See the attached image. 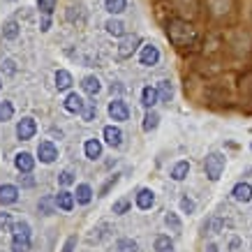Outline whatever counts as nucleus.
<instances>
[{"label":"nucleus","mask_w":252,"mask_h":252,"mask_svg":"<svg viewBox=\"0 0 252 252\" xmlns=\"http://www.w3.org/2000/svg\"><path fill=\"white\" fill-rule=\"evenodd\" d=\"M95 114H97V109H95V102H86L84 111H81V118H84V121H93V118H95Z\"/></svg>","instance_id":"obj_31"},{"label":"nucleus","mask_w":252,"mask_h":252,"mask_svg":"<svg viewBox=\"0 0 252 252\" xmlns=\"http://www.w3.org/2000/svg\"><path fill=\"white\" fill-rule=\"evenodd\" d=\"M139 35H130V37H123L121 46H118V56L121 58H130L134 51H137V46H139Z\"/></svg>","instance_id":"obj_6"},{"label":"nucleus","mask_w":252,"mask_h":252,"mask_svg":"<svg viewBox=\"0 0 252 252\" xmlns=\"http://www.w3.org/2000/svg\"><path fill=\"white\" fill-rule=\"evenodd\" d=\"M19 199V190L14 185H0V204H14Z\"/></svg>","instance_id":"obj_15"},{"label":"nucleus","mask_w":252,"mask_h":252,"mask_svg":"<svg viewBox=\"0 0 252 252\" xmlns=\"http://www.w3.org/2000/svg\"><path fill=\"white\" fill-rule=\"evenodd\" d=\"M86 151V158H91V160H97L99 155H102V144H99L97 139H88L84 146Z\"/></svg>","instance_id":"obj_16"},{"label":"nucleus","mask_w":252,"mask_h":252,"mask_svg":"<svg viewBox=\"0 0 252 252\" xmlns=\"http://www.w3.org/2000/svg\"><path fill=\"white\" fill-rule=\"evenodd\" d=\"M12 231H14V236H31V227L26 222H16L12 227Z\"/></svg>","instance_id":"obj_32"},{"label":"nucleus","mask_w":252,"mask_h":252,"mask_svg":"<svg viewBox=\"0 0 252 252\" xmlns=\"http://www.w3.org/2000/svg\"><path fill=\"white\" fill-rule=\"evenodd\" d=\"M61 183L63 185H72V183H74V174H72V171H63V174H61Z\"/></svg>","instance_id":"obj_37"},{"label":"nucleus","mask_w":252,"mask_h":252,"mask_svg":"<svg viewBox=\"0 0 252 252\" xmlns=\"http://www.w3.org/2000/svg\"><path fill=\"white\" fill-rule=\"evenodd\" d=\"M116 248H118V252H137V243L132 238H121Z\"/></svg>","instance_id":"obj_29"},{"label":"nucleus","mask_w":252,"mask_h":252,"mask_svg":"<svg viewBox=\"0 0 252 252\" xmlns=\"http://www.w3.org/2000/svg\"><path fill=\"white\" fill-rule=\"evenodd\" d=\"M0 86H2V81H0Z\"/></svg>","instance_id":"obj_41"},{"label":"nucleus","mask_w":252,"mask_h":252,"mask_svg":"<svg viewBox=\"0 0 252 252\" xmlns=\"http://www.w3.org/2000/svg\"><path fill=\"white\" fill-rule=\"evenodd\" d=\"M231 197L236 199V201H250L252 199V185L250 183H238L234 185V190H231Z\"/></svg>","instance_id":"obj_9"},{"label":"nucleus","mask_w":252,"mask_h":252,"mask_svg":"<svg viewBox=\"0 0 252 252\" xmlns=\"http://www.w3.org/2000/svg\"><path fill=\"white\" fill-rule=\"evenodd\" d=\"M104 141H107L109 146L118 148V146L123 144V132L118 130V127H114V125H107V127H104Z\"/></svg>","instance_id":"obj_10"},{"label":"nucleus","mask_w":252,"mask_h":252,"mask_svg":"<svg viewBox=\"0 0 252 252\" xmlns=\"http://www.w3.org/2000/svg\"><path fill=\"white\" fill-rule=\"evenodd\" d=\"M35 132H37V123L32 121V118H23V121H19V125H16V137L21 139V141L32 139Z\"/></svg>","instance_id":"obj_3"},{"label":"nucleus","mask_w":252,"mask_h":252,"mask_svg":"<svg viewBox=\"0 0 252 252\" xmlns=\"http://www.w3.org/2000/svg\"><path fill=\"white\" fill-rule=\"evenodd\" d=\"M107 32H109V35H114V37H123L125 26H123V21H116V19H111V21H107Z\"/></svg>","instance_id":"obj_24"},{"label":"nucleus","mask_w":252,"mask_h":252,"mask_svg":"<svg viewBox=\"0 0 252 252\" xmlns=\"http://www.w3.org/2000/svg\"><path fill=\"white\" fill-rule=\"evenodd\" d=\"M181 208H183L185 213H192V211H194V201H192V199H188V197H185L183 201H181Z\"/></svg>","instance_id":"obj_38"},{"label":"nucleus","mask_w":252,"mask_h":252,"mask_svg":"<svg viewBox=\"0 0 252 252\" xmlns=\"http://www.w3.org/2000/svg\"><path fill=\"white\" fill-rule=\"evenodd\" d=\"M160 61V51L155 49V46H144V51H141V65H146V67H151V65H155V63Z\"/></svg>","instance_id":"obj_11"},{"label":"nucleus","mask_w":252,"mask_h":252,"mask_svg":"<svg viewBox=\"0 0 252 252\" xmlns=\"http://www.w3.org/2000/svg\"><path fill=\"white\" fill-rule=\"evenodd\" d=\"M19 32H21V28H19V23L16 21H7L5 26H2V37L5 39H16L19 37Z\"/></svg>","instance_id":"obj_19"},{"label":"nucleus","mask_w":252,"mask_h":252,"mask_svg":"<svg viewBox=\"0 0 252 252\" xmlns=\"http://www.w3.org/2000/svg\"><path fill=\"white\" fill-rule=\"evenodd\" d=\"M204 169H206V176L211 181H218L222 176V171H224V155L211 153L206 160H204Z\"/></svg>","instance_id":"obj_2"},{"label":"nucleus","mask_w":252,"mask_h":252,"mask_svg":"<svg viewBox=\"0 0 252 252\" xmlns=\"http://www.w3.org/2000/svg\"><path fill=\"white\" fill-rule=\"evenodd\" d=\"M155 250L158 252H174V243L169 241V236H158L155 238Z\"/></svg>","instance_id":"obj_25"},{"label":"nucleus","mask_w":252,"mask_h":252,"mask_svg":"<svg viewBox=\"0 0 252 252\" xmlns=\"http://www.w3.org/2000/svg\"><path fill=\"white\" fill-rule=\"evenodd\" d=\"M158 99H160V93H158V88H151V86H146L144 91H141V104L144 107H155L158 104Z\"/></svg>","instance_id":"obj_12"},{"label":"nucleus","mask_w":252,"mask_h":252,"mask_svg":"<svg viewBox=\"0 0 252 252\" xmlns=\"http://www.w3.org/2000/svg\"><path fill=\"white\" fill-rule=\"evenodd\" d=\"M14 227V222H12V218H9V213H0V229H12Z\"/></svg>","instance_id":"obj_35"},{"label":"nucleus","mask_w":252,"mask_h":252,"mask_svg":"<svg viewBox=\"0 0 252 252\" xmlns=\"http://www.w3.org/2000/svg\"><path fill=\"white\" fill-rule=\"evenodd\" d=\"M222 227V222L220 220H211L206 224V229H208V234H218V229H220Z\"/></svg>","instance_id":"obj_39"},{"label":"nucleus","mask_w":252,"mask_h":252,"mask_svg":"<svg viewBox=\"0 0 252 252\" xmlns=\"http://www.w3.org/2000/svg\"><path fill=\"white\" fill-rule=\"evenodd\" d=\"M158 93H160V97L164 99V102H169V99L174 97V88H171V84H169V81H160Z\"/></svg>","instance_id":"obj_28"},{"label":"nucleus","mask_w":252,"mask_h":252,"mask_svg":"<svg viewBox=\"0 0 252 252\" xmlns=\"http://www.w3.org/2000/svg\"><path fill=\"white\" fill-rule=\"evenodd\" d=\"M14 164L21 174H31L32 167H35V158H32L31 153H19L16 155V160H14Z\"/></svg>","instance_id":"obj_7"},{"label":"nucleus","mask_w":252,"mask_h":252,"mask_svg":"<svg viewBox=\"0 0 252 252\" xmlns=\"http://www.w3.org/2000/svg\"><path fill=\"white\" fill-rule=\"evenodd\" d=\"M86 107V102L79 97L77 93H69L67 97H65V109H67L69 114H81Z\"/></svg>","instance_id":"obj_8"},{"label":"nucleus","mask_w":252,"mask_h":252,"mask_svg":"<svg viewBox=\"0 0 252 252\" xmlns=\"http://www.w3.org/2000/svg\"><path fill=\"white\" fill-rule=\"evenodd\" d=\"M167 35L171 39V44L174 46H181V49H188V46H194L197 44V31L192 28L188 21H181V19H174V21H169L167 26Z\"/></svg>","instance_id":"obj_1"},{"label":"nucleus","mask_w":252,"mask_h":252,"mask_svg":"<svg viewBox=\"0 0 252 252\" xmlns=\"http://www.w3.org/2000/svg\"><path fill=\"white\" fill-rule=\"evenodd\" d=\"M54 204H56V199H51V197H44V199H42V201H39V213L51 215V213H54Z\"/></svg>","instance_id":"obj_30"},{"label":"nucleus","mask_w":252,"mask_h":252,"mask_svg":"<svg viewBox=\"0 0 252 252\" xmlns=\"http://www.w3.org/2000/svg\"><path fill=\"white\" fill-rule=\"evenodd\" d=\"M69 86H72V74H69L67 69H58L56 72V88L58 91H67Z\"/></svg>","instance_id":"obj_17"},{"label":"nucleus","mask_w":252,"mask_h":252,"mask_svg":"<svg viewBox=\"0 0 252 252\" xmlns=\"http://www.w3.org/2000/svg\"><path fill=\"white\" fill-rule=\"evenodd\" d=\"M74 245H77V236H69L67 241H65V248H63V252H72V250H74Z\"/></svg>","instance_id":"obj_40"},{"label":"nucleus","mask_w":252,"mask_h":252,"mask_svg":"<svg viewBox=\"0 0 252 252\" xmlns=\"http://www.w3.org/2000/svg\"><path fill=\"white\" fill-rule=\"evenodd\" d=\"M164 222H167V227H171L174 231H181V220L176 218V213H167Z\"/></svg>","instance_id":"obj_34"},{"label":"nucleus","mask_w":252,"mask_h":252,"mask_svg":"<svg viewBox=\"0 0 252 252\" xmlns=\"http://www.w3.org/2000/svg\"><path fill=\"white\" fill-rule=\"evenodd\" d=\"M153 204H155V194L151 190H146V188H144V190L137 192V206L141 208V211H148Z\"/></svg>","instance_id":"obj_13"},{"label":"nucleus","mask_w":252,"mask_h":252,"mask_svg":"<svg viewBox=\"0 0 252 252\" xmlns=\"http://www.w3.org/2000/svg\"><path fill=\"white\" fill-rule=\"evenodd\" d=\"M12 250L14 252H28L31 250V236H14V241H12Z\"/></svg>","instance_id":"obj_21"},{"label":"nucleus","mask_w":252,"mask_h":252,"mask_svg":"<svg viewBox=\"0 0 252 252\" xmlns=\"http://www.w3.org/2000/svg\"><path fill=\"white\" fill-rule=\"evenodd\" d=\"M56 2H58V0H37L39 9H42L44 14H51V12H54V9H56Z\"/></svg>","instance_id":"obj_33"},{"label":"nucleus","mask_w":252,"mask_h":252,"mask_svg":"<svg viewBox=\"0 0 252 252\" xmlns=\"http://www.w3.org/2000/svg\"><path fill=\"white\" fill-rule=\"evenodd\" d=\"M74 197H77V201L79 204H88V201H91L93 199V190H91V185H79L77 188V194H74Z\"/></svg>","instance_id":"obj_22"},{"label":"nucleus","mask_w":252,"mask_h":252,"mask_svg":"<svg viewBox=\"0 0 252 252\" xmlns=\"http://www.w3.org/2000/svg\"><path fill=\"white\" fill-rule=\"evenodd\" d=\"M158 123H160V116L155 114V111H148V114H146V118H144V130L146 132L155 130V127H158Z\"/></svg>","instance_id":"obj_26"},{"label":"nucleus","mask_w":252,"mask_h":252,"mask_svg":"<svg viewBox=\"0 0 252 252\" xmlns=\"http://www.w3.org/2000/svg\"><path fill=\"white\" fill-rule=\"evenodd\" d=\"M37 158L39 162H44V164H51V162L58 158V148H56L51 141H42L37 148Z\"/></svg>","instance_id":"obj_4"},{"label":"nucleus","mask_w":252,"mask_h":252,"mask_svg":"<svg viewBox=\"0 0 252 252\" xmlns=\"http://www.w3.org/2000/svg\"><path fill=\"white\" fill-rule=\"evenodd\" d=\"M104 7H107V12H111V14H121V12H125V7H127V0H107Z\"/></svg>","instance_id":"obj_23"},{"label":"nucleus","mask_w":252,"mask_h":252,"mask_svg":"<svg viewBox=\"0 0 252 252\" xmlns=\"http://www.w3.org/2000/svg\"><path fill=\"white\" fill-rule=\"evenodd\" d=\"M74 194L72 192H67V190H63V192H58V197H56V206L58 208H63V211H72L74 208Z\"/></svg>","instance_id":"obj_14"},{"label":"nucleus","mask_w":252,"mask_h":252,"mask_svg":"<svg viewBox=\"0 0 252 252\" xmlns=\"http://www.w3.org/2000/svg\"><path fill=\"white\" fill-rule=\"evenodd\" d=\"M81 88H84V93H88V95H93V97H95L102 86H99V81L95 77H86L84 81H81Z\"/></svg>","instance_id":"obj_18"},{"label":"nucleus","mask_w":252,"mask_h":252,"mask_svg":"<svg viewBox=\"0 0 252 252\" xmlns=\"http://www.w3.org/2000/svg\"><path fill=\"white\" fill-rule=\"evenodd\" d=\"M188 171H190V162H178L174 169H171V178L174 181H183L185 176H188Z\"/></svg>","instance_id":"obj_20"},{"label":"nucleus","mask_w":252,"mask_h":252,"mask_svg":"<svg viewBox=\"0 0 252 252\" xmlns=\"http://www.w3.org/2000/svg\"><path fill=\"white\" fill-rule=\"evenodd\" d=\"M14 116V107H12V102H0V121L5 123L9 121Z\"/></svg>","instance_id":"obj_27"},{"label":"nucleus","mask_w":252,"mask_h":252,"mask_svg":"<svg viewBox=\"0 0 252 252\" xmlns=\"http://www.w3.org/2000/svg\"><path fill=\"white\" fill-rule=\"evenodd\" d=\"M109 116H111L114 121H127V118H130V109H127V104H125L123 99H114V102L109 104Z\"/></svg>","instance_id":"obj_5"},{"label":"nucleus","mask_w":252,"mask_h":252,"mask_svg":"<svg viewBox=\"0 0 252 252\" xmlns=\"http://www.w3.org/2000/svg\"><path fill=\"white\" fill-rule=\"evenodd\" d=\"M127 208H130V201H127V199H121V201L114 204V213H125Z\"/></svg>","instance_id":"obj_36"}]
</instances>
